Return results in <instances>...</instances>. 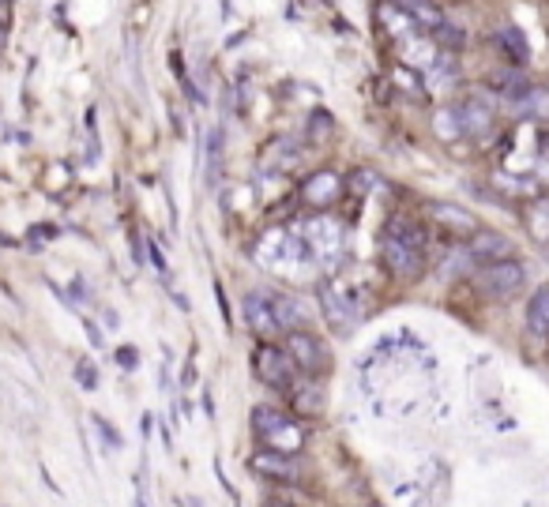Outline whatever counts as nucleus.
Segmentation results:
<instances>
[{
	"label": "nucleus",
	"mask_w": 549,
	"mask_h": 507,
	"mask_svg": "<svg viewBox=\"0 0 549 507\" xmlns=\"http://www.w3.org/2000/svg\"><path fill=\"white\" fill-rule=\"evenodd\" d=\"M252 432H256L260 447H271V451H283V455H301L305 451V429L290 414L267 406V402H260L252 410Z\"/></svg>",
	"instance_id": "f257e3e1"
},
{
	"label": "nucleus",
	"mask_w": 549,
	"mask_h": 507,
	"mask_svg": "<svg viewBox=\"0 0 549 507\" xmlns=\"http://www.w3.org/2000/svg\"><path fill=\"white\" fill-rule=\"evenodd\" d=\"M252 372L260 376V384L275 387V391H290L294 380L301 376L298 365H294V357L286 354L283 346H275V342H260V346H256V354H252Z\"/></svg>",
	"instance_id": "f03ea898"
},
{
	"label": "nucleus",
	"mask_w": 549,
	"mask_h": 507,
	"mask_svg": "<svg viewBox=\"0 0 549 507\" xmlns=\"http://www.w3.org/2000/svg\"><path fill=\"white\" fill-rule=\"evenodd\" d=\"M380 260H384V267H388L395 278L414 282V278H422V271H425V248L388 230L384 233V241H380Z\"/></svg>",
	"instance_id": "7ed1b4c3"
},
{
	"label": "nucleus",
	"mask_w": 549,
	"mask_h": 507,
	"mask_svg": "<svg viewBox=\"0 0 549 507\" xmlns=\"http://www.w3.org/2000/svg\"><path fill=\"white\" fill-rule=\"evenodd\" d=\"M283 350L294 357L298 372H305V376H320V372H328V365H331V354H328V346H324V338L313 335L309 327L286 331Z\"/></svg>",
	"instance_id": "20e7f679"
},
{
	"label": "nucleus",
	"mask_w": 549,
	"mask_h": 507,
	"mask_svg": "<svg viewBox=\"0 0 549 507\" xmlns=\"http://www.w3.org/2000/svg\"><path fill=\"white\" fill-rule=\"evenodd\" d=\"M523 282H527V271H523V263H519L516 256L478 267V286H482L489 297H516Z\"/></svg>",
	"instance_id": "39448f33"
},
{
	"label": "nucleus",
	"mask_w": 549,
	"mask_h": 507,
	"mask_svg": "<svg viewBox=\"0 0 549 507\" xmlns=\"http://www.w3.org/2000/svg\"><path fill=\"white\" fill-rule=\"evenodd\" d=\"M249 470L264 481H279V485H301V462L298 455H283V451H271L260 447L249 455Z\"/></svg>",
	"instance_id": "423d86ee"
},
{
	"label": "nucleus",
	"mask_w": 549,
	"mask_h": 507,
	"mask_svg": "<svg viewBox=\"0 0 549 507\" xmlns=\"http://www.w3.org/2000/svg\"><path fill=\"white\" fill-rule=\"evenodd\" d=\"M343 192H346V181L335 169H316L313 177L301 181V200H305V207H313V211L335 207V200H339Z\"/></svg>",
	"instance_id": "0eeeda50"
},
{
	"label": "nucleus",
	"mask_w": 549,
	"mask_h": 507,
	"mask_svg": "<svg viewBox=\"0 0 549 507\" xmlns=\"http://www.w3.org/2000/svg\"><path fill=\"white\" fill-rule=\"evenodd\" d=\"M245 323H249V331H256L260 338H279L283 335V327L275 320V301H271V293L267 290H252L245 293Z\"/></svg>",
	"instance_id": "6e6552de"
},
{
	"label": "nucleus",
	"mask_w": 549,
	"mask_h": 507,
	"mask_svg": "<svg viewBox=\"0 0 549 507\" xmlns=\"http://www.w3.org/2000/svg\"><path fill=\"white\" fill-rule=\"evenodd\" d=\"M455 113H459V121H463V136L471 139H486L493 136V106H489L486 94H467L459 106H455Z\"/></svg>",
	"instance_id": "1a4fd4ad"
},
{
	"label": "nucleus",
	"mask_w": 549,
	"mask_h": 507,
	"mask_svg": "<svg viewBox=\"0 0 549 507\" xmlns=\"http://www.w3.org/2000/svg\"><path fill=\"white\" fill-rule=\"evenodd\" d=\"M395 49H399V61H403V68L418 72V76H425V72L433 68V61H437V53H440L437 42H433L425 31L410 34V38H399Z\"/></svg>",
	"instance_id": "9d476101"
},
{
	"label": "nucleus",
	"mask_w": 549,
	"mask_h": 507,
	"mask_svg": "<svg viewBox=\"0 0 549 507\" xmlns=\"http://www.w3.org/2000/svg\"><path fill=\"white\" fill-rule=\"evenodd\" d=\"M467 252H471V260L482 267V263H497V260H512L516 256V245L504 237V233H493V230H478L471 237V245H467Z\"/></svg>",
	"instance_id": "9b49d317"
},
{
	"label": "nucleus",
	"mask_w": 549,
	"mask_h": 507,
	"mask_svg": "<svg viewBox=\"0 0 549 507\" xmlns=\"http://www.w3.org/2000/svg\"><path fill=\"white\" fill-rule=\"evenodd\" d=\"M377 23H380V31L392 34L395 42L422 31V27L414 23V16H410L403 4H395V0H380V4H377Z\"/></svg>",
	"instance_id": "f8f14e48"
},
{
	"label": "nucleus",
	"mask_w": 549,
	"mask_h": 507,
	"mask_svg": "<svg viewBox=\"0 0 549 507\" xmlns=\"http://www.w3.org/2000/svg\"><path fill=\"white\" fill-rule=\"evenodd\" d=\"M433 222H440L448 233H455V237H474V233L482 230L478 226V218L471 215V211H463V207H452V203H433Z\"/></svg>",
	"instance_id": "ddd939ff"
},
{
	"label": "nucleus",
	"mask_w": 549,
	"mask_h": 507,
	"mask_svg": "<svg viewBox=\"0 0 549 507\" xmlns=\"http://www.w3.org/2000/svg\"><path fill=\"white\" fill-rule=\"evenodd\" d=\"M512 106V117L519 121H534V124H549V87H531L527 94H519Z\"/></svg>",
	"instance_id": "4468645a"
},
{
	"label": "nucleus",
	"mask_w": 549,
	"mask_h": 507,
	"mask_svg": "<svg viewBox=\"0 0 549 507\" xmlns=\"http://www.w3.org/2000/svg\"><path fill=\"white\" fill-rule=\"evenodd\" d=\"M286 395L294 402V410L305 417H320V410H324V391L316 387V376H305V372H301Z\"/></svg>",
	"instance_id": "2eb2a0df"
},
{
	"label": "nucleus",
	"mask_w": 549,
	"mask_h": 507,
	"mask_svg": "<svg viewBox=\"0 0 549 507\" xmlns=\"http://www.w3.org/2000/svg\"><path fill=\"white\" fill-rule=\"evenodd\" d=\"M489 87L501 94V98H508V102H516L519 94L531 91V79L523 76V68H516V64H508V68H497L493 76H489Z\"/></svg>",
	"instance_id": "dca6fc26"
},
{
	"label": "nucleus",
	"mask_w": 549,
	"mask_h": 507,
	"mask_svg": "<svg viewBox=\"0 0 549 507\" xmlns=\"http://www.w3.org/2000/svg\"><path fill=\"white\" fill-rule=\"evenodd\" d=\"M527 331L534 338H549V286H538L527 301Z\"/></svg>",
	"instance_id": "f3484780"
},
{
	"label": "nucleus",
	"mask_w": 549,
	"mask_h": 507,
	"mask_svg": "<svg viewBox=\"0 0 549 507\" xmlns=\"http://www.w3.org/2000/svg\"><path fill=\"white\" fill-rule=\"evenodd\" d=\"M271 301H275V320H279V327H283V335L286 331H298V327H305L309 312H305L301 301L286 297V293H271Z\"/></svg>",
	"instance_id": "a211bd4d"
},
{
	"label": "nucleus",
	"mask_w": 549,
	"mask_h": 507,
	"mask_svg": "<svg viewBox=\"0 0 549 507\" xmlns=\"http://www.w3.org/2000/svg\"><path fill=\"white\" fill-rule=\"evenodd\" d=\"M320 305H324V316H328V323L335 327V331H350L354 327V308H350V301H343L339 293H331V290H324L320 293Z\"/></svg>",
	"instance_id": "6ab92c4d"
},
{
	"label": "nucleus",
	"mask_w": 549,
	"mask_h": 507,
	"mask_svg": "<svg viewBox=\"0 0 549 507\" xmlns=\"http://www.w3.org/2000/svg\"><path fill=\"white\" fill-rule=\"evenodd\" d=\"M455 79H459V61H455V53H444V49H440L433 68L422 76V83L425 87H433V91H444V87L455 83Z\"/></svg>",
	"instance_id": "aec40b11"
},
{
	"label": "nucleus",
	"mask_w": 549,
	"mask_h": 507,
	"mask_svg": "<svg viewBox=\"0 0 549 507\" xmlns=\"http://www.w3.org/2000/svg\"><path fill=\"white\" fill-rule=\"evenodd\" d=\"M403 8H407L410 16H414V23H418L425 34H433L437 27H444V23H448V19H444V12H440L433 0H403Z\"/></svg>",
	"instance_id": "412c9836"
},
{
	"label": "nucleus",
	"mask_w": 549,
	"mask_h": 507,
	"mask_svg": "<svg viewBox=\"0 0 549 507\" xmlns=\"http://www.w3.org/2000/svg\"><path fill=\"white\" fill-rule=\"evenodd\" d=\"M433 132H437L440 143H455V139H463V121H459L455 106H440L437 113H433Z\"/></svg>",
	"instance_id": "4be33fe9"
},
{
	"label": "nucleus",
	"mask_w": 549,
	"mask_h": 507,
	"mask_svg": "<svg viewBox=\"0 0 549 507\" xmlns=\"http://www.w3.org/2000/svg\"><path fill=\"white\" fill-rule=\"evenodd\" d=\"M523 218H527V230H531L538 241H549V196H534Z\"/></svg>",
	"instance_id": "5701e85b"
},
{
	"label": "nucleus",
	"mask_w": 549,
	"mask_h": 507,
	"mask_svg": "<svg viewBox=\"0 0 549 507\" xmlns=\"http://www.w3.org/2000/svg\"><path fill=\"white\" fill-rule=\"evenodd\" d=\"M501 42H504V49H508V57H512V64H527V61H531V46H527V34L519 31V27H504V31H501Z\"/></svg>",
	"instance_id": "b1692460"
},
{
	"label": "nucleus",
	"mask_w": 549,
	"mask_h": 507,
	"mask_svg": "<svg viewBox=\"0 0 549 507\" xmlns=\"http://www.w3.org/2000/svg\"><path fill=\"white\" fill-rule=\"evenodd\" d=\"M335 136V117H331L328 109H316L313 117H309V128H305V139L309 143H324V139Z\"/></svg>",
	"instance_id": "393cba45"
},
{
	"label": "nucleus",
	"mask_w": 549,
	"mask_h": 507,
	"mask_svg": "<svg viewBox=\"0 0 549 507\" xmlns=\"http://www.w3.org/2000/svg\"><path fill=\"white\" fill-rule=\"evenodd\" d=\"M497 188H504L508 196H516V200H534V196H542V188L534 177H501Z\"/></svg>",
	"instance_id": "a878e982"
},
{
	"label": "nucleus",
	"mask_w": 549,
	"mask_h": 507,
	"mask_svg": "<svg viewBox=\"0 0 549 507\" xmlns=\"http://www.w3.org/2000/svg\"><path fill=\"white\" fill-rule=\"evenodd\" d=\"M294 147H301L294 136H283L271 143V158H279V169H294L301 162V151H294Z\"/></svg>",
	"instance_id": "bb28decb"
},
{
	"label": "nucleus",
	"mask_w": 549,
	"mask_h": 507,
	"mask_svg": "<svg viewBox=\"0 0 549 507\" xmlns=\"http://www.w3.org/2000/svg\"><path fill=\"white\" fill-rule=\"evenodd\" d=\"M433 42H437V49H444V53H455V49H463V42H467V34L459 31V27H452V23H444V27H437V31L429 34Z\"/></svg>",
	"instance_id": "cd10ccee"
},
{
	"label": "nucleus",
	"mask_w": 549,
	"mask_h": 507,
	"mask_svg": "<svg viewBox=\"0 0 549 507\" xmlns=\"http://www.w3.org/2000/svg\"><path fill=\"white\" fill-rule=\"evenodd\" d=\"M117 369L121 372L140 369V350H136V346H121V350H117Z\"/></svg>",
	"instance_id": "c85d7f7f"
},
{
	"label": "nucleus",
	"mask_w": 549,
	"mask_h": 507,
	"mask_svg": "<svg viewBox=\"0 0 549 507\" xmlns=\"http://www.w3.org/2000/svg\"><path fill=\"white\" fill-rule=\"evenodd\" d=\"M91 421H95V432L98 436H102V440H106V447H110V451H117V447H121V436H117V432H113V425L110 421H106V417H91Z\"/></svg>",
	"instance_id": "c756f323"
},
{
	"label": "nucleus",
	"mask_w": 549,
	"mask_h": 507,
	"mask_svg": "<svg viewBox=\"0 0 549 507\" xmlns=\"http://www.w3.org/2000/svg\"><path fill=\"white\" fill-rule=\"evenodd\" d=\"M147 252H151V263H155V271L162 278H170V263H166V256H162V248L155 245V241H151V245H147Z\"/></svg>",
	"instance_id": "7c9ffc66"
},
{
	"label": "nucleus",
	"mask_w": 549,
	"mask_h": 507,
	"mask_svg": "<svg viewBox=\"0 0 549 507\" xmlns=\"http://www.w3.org/2000/svg\"><path fill=\"white\" fill-rule=\"evenodd\" d=\"M76 376H79V384L87 387V391H95V387H98V369H91L87 361H83V365L76 369Z\"/></svg>",
	"instance_id": "2f4dec72"
},
{
	"label": "nucleus",
	"mask_w": 549,
	"mask_h": 507,
	"mask_svg": "<svg viewBox=\"0 0 549 507\" xmlns=\"http://www.w3.org/2000/svg\"><path fill=\"white\" fill-rule=\"evenodd\" d=\"M83 327H87V342H91L95 350H102V346H106V335H102V327H98V323H91V320H83Z\"/></svg>",
	"instance_id": "473e14b6"
},
{
	"label": "nucleus",
	"mask_w": 549,
	"mask_h": 507,
	"mask_svg": "<svg viewBox=\"0 0 549 507\" xmlns=\"http://www.w3.org/2000/svg\"><path fill=\"white\" fill-rule=\"evenodd\" d=\"M0 23H4V27L12 23V4H8V0H0Z\"/></svg>",
	"instance_id": "72a5a7b5"
},
{
	"label": "nucleus",
	"mask_w": 549,
	"mask_h": 507,
	"mask_svg": "<svg viewBox=\"0 0 549 507\" xmlns=\"http://www.w3.org/2000/svg\"><path fill=\"white\" fill-rule=\"evenodd\" d=\"M4 46H8V27L0 23V53H4Z\"/></svg>",
	"instance_id": "f704fd0d"
},
{
	"label": "nucleus",
	"mask_w": 549,
	"mask_h": 507,
	"mask_svg": "<svg viewBox=\"0 0 549 507\" xmlns=\"http://www.w3.org/2000/svg\"><path fill=\"white\" fill-rule=\"evenodd\" d=\"M264 507H290V504H283V500H271V504H264Z\"/></svg>",
	"instance_id": "c9c22d12"
},
{
	"label": "nucleus",
	"mask_w": 549,
	"mask_h": 507,
	"mask_svg": "<svg viewBox=\"0 0 549 507\" xmlns=\"http://www.w3.org/2000/svg\"><path fill=\"white\" fill-rule=\"evenodd\" d=\"M369 507H380V504H369Z\"/></svg>",
	"instance_id": "e433bc0d"
}]
</instances>
